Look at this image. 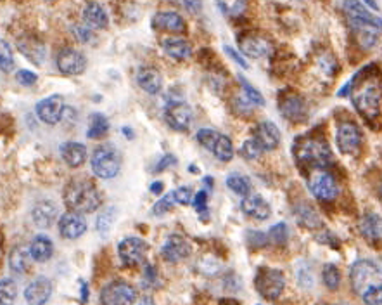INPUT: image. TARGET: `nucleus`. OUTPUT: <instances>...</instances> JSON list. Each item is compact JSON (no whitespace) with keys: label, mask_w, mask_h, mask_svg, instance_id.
Instances as JSON below:
<instances>
[{"label":"nucleus","mask_w":382,"mask_h":305,"mask_svg":"<svg viewBox=\"0 0 382 305\" xmlns=\"http://www.w3.org/2000/svg\"><path fill=\"white\" fill-rule=\"evenodd\" d=\"M84 21L92 29H104L110 25L106 9L102 8L99 2H88L84 9Z\"/></svg>","instance_id":"bb28decb"},{"label":"nucleus","mask_w":382,"mask_h":305,"mask_svg":"<svg viewBox=\"0 0 382 305\" xmlns=\"http://www.w3.org/2000/svg\"><path fill=\"white\" fill-rule=\"evenodd\" d=\"M248 241H249V245H251V248H262V247H265L266 243H268V238H266L263 232L251 231L248 236Z\"/></svg>","instance_id":"8fccbe9b"},{"label":"nucleus","mask_w":382,"mask_h":305,"mask_svg":"<svg viewBox=\"0 0 382 305\" xmlns=\"http://www.w3.org/2000/svg\"><path fill=\"white\" fill-rule=\"evenodd\" d=\"M338 146L341 149V153L344 155H358L361 147V132L355 123L351 121H346V123H341L338 129Z\"/></svg>","instance_id":"f8f14e48"},{"label":"nucleus","mask_w":382,"mask_h":305,"mask_svg":"<svg viewBox=\"0 0 382 305\" xmlns=\"http://www.w3.org/2000/svg\"><path fill=\"white\" fill-rule=\"evenodd\" d=\"M263 153V149L259 147V144L256 143L255 139H248L244 144H242V147H240V155L244 156L246 160H256L259 155Z\"/></svg>","instance_id":"c03bdc74"},{"label":"nucleus","mask_w":382,"mask_h":305,"mask_svg":"<svg viewBox=\"0 0 382 305\" xmlns=\"http://www.w3.org/2000/svg\"><path fill=\"white\" fill-rule=\"evenodd\" d=\"M239 82L242 90H244V97L249 101V103L256 104V106H265V97L262 96V93H259L258 88L253 87V85L249 84L244 77H240V75H239Z\"/></svg>","instance_id":"79ce46f5"},{"label":"nucleus","mask_w":382,"mask_h":305,"mask_svg":"<svg viewBox=\"0 0 382 305\" xmlns=\"http://www.w3.org/2000/svg\"><path fill=\"white\" fill-rule=\"evenodd\" d=\"M47 2H54V0H47Z\"/></svg>","instance_id":"0e129e2a"},{"label":"nucleus","mask_w":382,"mask_h":305,"mask_svg":"<svg viewBox=\"0 0 382 305\" xmlns=\"http://www.w3.org/2000/svg\"><path fill=\"white\" fill-rule=\"evenodd\" d=\"M350 21L351 29H353L355 38H357L358 45L364 49H374L377 45L379 37L382 34V28L372 25L367 21H358V19H348Z\"/></svg>","instance_id":"dca6fc26"},{"label":"nucleus","mask_w":382,"mask_h":305,"mask_svg":"<svg viewBox=\"0 0 382 305\" xmlns=\"http://www.w3.org/2000/svg\"><path fill=\"white\" fill-rule=\"evenodd\" d=\"M18 49L26 59H29L33 64L40 66L45 61V45L44 42L35 40V38H21L18 42Z\"/></svg>","instance_id":"cd10ccee"},{"label":"nucleus","mask_w":382,"mask_h":305,"mask_svg":"<svg viewBox=\"0 0 382 305\" xmlns=\"http://www.w3.org/2000/svg\"><path fill=\"white\" fill-rule=\"evenodd\" d=\"M0 70L9 73L14 70V54H12L11 45L0 38Z\"/></svg>","instance_id":"a19ab883"},{"label":"nucleus","mask_w":382,"mask_h":305,"mask_svg":"<svg viewBox=\"0 0 382 305\" xmlns=\"http://www.w3.org/2000/svg\"><path fill=\"white\" fill-rule=\"evenodd\" d=\"M197 143L207 151H212L215 158L220 162H230L233 158V146L232 141L223 134L216 132L213 129H201L196 136Z\"/></svg>","instance_id":"423d86ee"},{"label":"nucleus","mask_w":382,"mask_h":305,"mask_svg":"<svg viewBox=\"0 0 382 305\" xmlns=\"http://www.w3.org/2000/svg\"><path fill=\"white\" fill-rule=\"evenodd\" d=\"M220 305H239L237 302H232V300H222V304Z\"/></svg>","instance_id":"e2e57ef3"},{"label":"nucleus","mask_w":382,"mask_h":305,"mask_svg":"<svg viewBox=\"0 0 382 305\" xmlns=\"http://www.w3.org/2000/svg\"><path fill=\"white\" fill-rule=\"evenodd\" d=\"M118 255H120L121 262L128 267L140 265L146 260L147 243L140 238H125L118 245Z\"/></svg>","instance_id":"9b49d317"},{"label":"nucleus","mask_w":382,"mask_h":305,"mask_svg":"<svg viewBox=\"0 0 382 305\" xmlns=\"http://www.w3.org/2000/svg\"><path fill=\"white\" fill-rule=\"evenodd\" d=\"M223 51H225V54L229 56V58L232 59V61H235V63L239 64L240 68H248L249 66L248 61H246V59L242 58V56H240L239 52L235 51V49H232V47H229V45H225V47H223Z\"/></svg>","instance_id":"864d4df0"},{"label":"nucleus","mask_w":382,"mask_h":305,"mask_svg":"<svg viewBox=\"0 0 382 305\" xmlns=\"http://www.w3.org/2000/svg\"><path fill=\"white\" fill-rule=\"evenodd\" d=\"M256 291L266 300H277L285 288V278L282 271L272 267H262L255 278Z\"/></svg>","instance_id":"39448f33"},{"label":"nucleus","mask_w":382,"mask_h":305,"mask_svg":"<svg viewBox=\"0 0 382 305\" xmlns=\"http://www.w3.org/2000/svg\"><path fill=\"white\" fill-rule=\"evenodd\" d=\"M59 153H61V158L64 160L66 165H69L71 169H78L87 162V147L81 143H64Z\"/></svg>","instance_id":"a878e982"},{"label":"nucleus","mask_w":382,"mask_h":305,"mask_svg":"<svg viewBox=\"0 0 382 305\" xmlns=\"http://www.w3.org/2000/svg\"><path fill=\"white\" fill-rule=\"evenodd\" d=\"M52 295V283L47 278H37L26 286L25 300L28 305H45Z\"/></svg>","instance_id":"6ab92c4d"},{"label":"nucleus","mask_w":382,"mask_h":305,"mask_svg":"<svg viewBox=\"0 0 382 305\" xmlns=\"http://www.w3.org/2000/svg\"><path fill=\"white\" fill-rule=\"evenodd\" d=\"M55 64H58V70L62 75H69V77H75V75H81L87 68V59L81 54L80 51L73 47H66L61 49L55 56Z\"/></svg>","instance_id":"9d476101"},{"label":"nucleus","mask_w":382,"mask_h":305,"mask_svg":"<svg viewBox=\"0 0 382 305\" xmlns=\"http://www.w3.org/2000/svg\"><path fill=\"white\" fill-rule=\"evenodd\" d=\"M92 28H88V26H80V25H77V26H73V32H75V35H77V38L80 42H88V40H92V32H90Z\"/></svg>","instance_id":"5fc2aeb1"},{"label":"nucleus","mask_w":382,"mask_h":305,"mask_svg":"<svg viewBox=\"0 0 382 305\" xmlns=\"http://www.w3.org/2000/svg\"><path fill=\"white\" fill-rule=\"evenodd\" d=\"M90 163L92 172L99 179H113V177L118 175L121 169V156L114 146L102 144V146L95 147Z\"/></svg>","instance_id":"7ed1b4c3"},{"label":"nucleus","mask_w":382,"mask_h":305,"mask_svg":"<svg viewBox=\"0 0 382 305\" xmlns=\"http://www.w3.org/2000/svg\"><path fill=\"white\" fill-rule=\"evenodd\" d=\"M177 163V158L173 155H164L163 158H161V162L156 165V172H161V170L168 169V167L175 165Z\"/></svg>","instance_id":"13d9d810"},{"label":"nucleus","mask_w":382,"mask_h":305,"mask_svg":"<svg viewBox=\"0 0 382 305\" xmlns=\"http://www.w3.org/2000/svg\"><path fill=\"white\" fill-rule=\"evenodd\" d=\"M137 300V291L127 281H113L101 291L102 305H133Z\"/></svg>","instance_id":"6e6552de"},{"label":"nucleus","mask_w":382,"mask_h":305,"mask_svg":"<svg viewBox=\"0 0 382 305\" xmlns=\"http://www.w3.org/2000/svg\"><path fill=\"white\" fill-rule=\"evenodd\" d=\"M240 51L244 52L248 58L259 59L268 58L273 52V47L266 38L259 37V35H246V37L240 38Z\"/></svg>","instance_id":"aec40b11"},{"label":"nucleus","mask_w":382,"mask_h":305,"mask_svg":"<svg viewBox=\"0 0 382 305\" xmlns=\"http://www.w3.org/2000/svg\"><path fill=\"white\" fill-rule=\"evenodd\" d=\"M173 205H175V199H173V196H171V193H170V195H166L164 198H161L160 202L153 206V213L154 215H163V213H166Z\"/></svg>","instance_id":"de8ad7c7"},{"label":"nucleus","mask_w":382,"mask_h":305,"mask_svg":"<svg viewBox=\"0 0 382 305\" xmlns=\"http://www.w3.org/2000/svg\"><path fill=\"white\" fill-rule=\"evenodd\" d=\"M171 196L175 199V205H189L192 199V191L189 188H179L175 191H171Z\"/></svg>","instance_id":"09e8293b"},{"label":"nucleus","mask_w":382,"mask_h":305,"mask_svg":"<svg viewBox=\"0 0 382 305\" xmlns=\"http://www.w3.org/2000/svg\"><path fill=\"white\" fill-rule=\"evenodd\" d=\"M153 28L160 29V32H171V34H182L186 32V21L180 14L171 11L156 12L151 19Z\"/></svg>","instance_id":"4be33fe9"},{"label":"nucleus","mask_w":382,"mask_h":305,"mask_svg":"<svg viewBox=\"0 0 382 305\" xmlns=\"http://www.w3.org/2000/svg\"><path fill=\"white\" fill-rule=\"evenodd\" d=\"M64 108V99L59 94L54 96H49L45 99H42L40 103L35 108V113H37L38 120L47 123V125H55L58 121H61L62 114L66 113Z\"/></svg>","instance_id":"ddd939ff"},{"label":"nucleus","mask_w":382,"mask_h":305,"mask_svg":"<svg viewBox=\"0 0 382 305\" xmlns=\"http://www.w3.org/2000/svg\"><path fill=\"white\" fill-rule=\"evenodd\" d=\"M381 99V88L375 87V85H368V87H365L361 93H358L357 96L353 97V104L361 117H365L367 120H374V118L379 117Z\"/></svg>","instance_id":"1a4fd4ad"},{"label":"nucleus","mask_w":382,"mask_h":305,"mask_svg":"<svg viewBox=\"0 0 382 305\" xmlns=\"http://www.w3.org/2000/svg\"><path fill=\"white\" fill-rule=\"evenodd\" d=\"M16 78H18L19 84L26 85V87H28V85L35 84L38 77L35 73H33V71H29V70H19L18 73H16Z\"/></svg>","instance_id":"603ef678"},{"label":"nucleus","mask_w":382,"mask_h":305,"mask_svg":"<svg viewBox=\"0 0 382 305\" xmlns=\"http://www.w3.org/2000/svg\"><path fill=\"white\" fill-rule=\"evenodd\" d=\"M163 189H164L163 182H154V184H151V191H153L154 195H161V193H163Z\"/></svg>","instance_id":"052dcab7"},{"label":"nucleus","mask_w":382,"mask_h":305,"mask_svg":"<svg viewBox=\"0 0 382 305\" xmlns=\"http://www.w3.org/2000/svg\"><path fill=\"white\" fill-rule=\"evenodd\" d=\"M29 248L18 247L11 252V257H9V267H11L12 272L16 274H25L26 271L29 269Z\"/></svg>","instance_id":"473e14b6"},{"label":"nucleus","mask_w":382,"mask_h":305,"mask_svg":"<svg viewBox=\"0 0 382 305\" xmlns=\"http://www.w3.org/2000/svg\"><path fill=\"white\" fill-rule=\"evenodd\" d=\"M281 113L282 117L288 118L289 121H303L306 120V103L299 96H288L282 97L281 101Z\"/></svg>","instance_id":"393cba45"},{"label":"nucleus","mask_w":382,"mask_h":305,"mask_svg":"<svg viewBox=\"0 0 382 305\" xmlns=\"http://www.w3.org/2000/svg\"><path fill=\"white\" fill-rule=\"evenodd\" d=\"M29 255L35 262H47L54 255V243L45 234L35 236L29 245Z\"/></svg>","instance_id":"c85d7f7f"},{"label":"nucleus","mask_w":382,"mask_h":305,"mask_svg":"<svg viewBox=\"0 0 382 305\" xmlns=\"http://www.w3.org/2000/svg\"><path fill=\"white\" fill-rule=\"evenodd\" d=\"M322 278H324V284L329 290L335 291L341 284V272L335 267L334 264L324 265V271H322Z\"/></svg>","instance_id":"ea45409f"},{"label":"nucleus","mask_w":382,"mask_h":305,"mask_svg":"<svg viewBox=\"0 0 382 305\" xmlns=\"http://www.w3.org/2000/svg\"><path fill=\"white\" fill-rule=\"evenodd\" d=\"M364 4L367 5L370 11H374V12L381 11V8H379V4H377V0H364Z\"/></svg>","instance_id":"bf43d9fd"},{"label":"nucleus","mask_w":382,"mask_h":305,"mask_svg":"<svg viewBox=\"0 0 382 305\" xmlns=\"http://www.w3.org/2000/svg\"><path fill=\"white\" fill-rule=\"evenodd\" d=\"M361 300H364L365 305H382V283L375 284L370 290L365 291L361 295Z\"/></svg>","instance_id":"a18cd8bd"},{"label":"nucleus","mask_w":382,"mask_h":305,"mask_svg":"<svg viewBox=\"0 0 382 305\" xmlns=\"http://www.w3.org/2000/svg\"><path fill=\"white\" fill-rule=\"evenodd\" d=\"M240 208L248 217L256 219V221H266L272 215V208H270L268 202L263 196L251 195V193L244 196V199L240 203Z\"/></svg>","instance_id":"412c9836"},{"label":"nucleus","mask_w":382,"mask_h":305,"mask_svg":"<svg viewBox=\"0 0 382 305\" xmlns=\"http://www.w3.org/2000/svg\"><path fill=\"white\" fill-rule=\"evenodd\" d=\"M227 188L239 196H248L251 193V182L248 177L240 175V173H230L227 177Z\"/></svg>","instance_id":"c9c22d12"},{"label":"nucleus","mask_w":382,"mask_h":305,"mask_svg":"<svg viewBox=\"0 0 382 305\" xmlns=\"http://www.w3.org/2000/svg\"><path fill=\"white\" fill-rule=\"evenodd\" d=\"M342 9H344L348 19L367 21V23H372V25L379 26V28H382V18H381V16L372 14L370 9H368L367 5L361 4L360 0H344Z\"/></svg>","instance_id":"b1692460"},{"label":"nucleus","mask_w":382,"mask_h":305,"mask_svg":"<svg viewBox=\"0 0 382 305\" xmlns=\"http://www.w3.org/2000/svg\"><path fill=\"white\" fill-rule=\"evenodd\" d=\"M308 189L320 202H332L339 195L338 180L331 172L324 169H317L311 172L308 179Z\"/></svg>","instance_id":"0eeeda50"},{"label":"nucleus","mask_w":382,"mask_h":305,"mask_svg":"<svg viewBox=\"0 0 382 305\" xmlns=\"http://www.w3.org/2000/svg\"><path fill=\"white\" fill-rule=\"evenodd\" d=\"M107 130H110V121H107V118L101 113L92 114L90 120H88V139H101V137L106 136Z\"/></svg>","instance_id":"72a5a7b5"},{"label":"nucleus","mask_w":382,"mask_h":305,"mask_svg":"<svg viewBox=\"0 0 382 305\" xmlns=\"http://www.w3.org/2000/svg\"><path fill=\"white\" fill-rule=\"evenodd\" d=\"M144 284L149 288H154L160 284L157 283V271L153 265H147L146 267V272H144Z\"/></svg>","instance_id":"3c124183"},{"label":"nucleus","mask_w":382,"mask_h":305,"mask_svg":"<svg viewBox=\"0 0 382 305\" xmlns=\"http://www.w3.org/2000/svg\"><path fill=\"white\" fill-rule=\"evenodd\" d=\"M350 278L353 290L361 297L372 286L382 283V269L372 260H358L351 267Z\"/></svg>","instance_id":"20e7f679"},{"label":"nucleus","mask_w":382,"mask_h":305,"mask_svg":"<svg viewBox=\"0 0 382 305\" xmlns=\"http://www.w3.org/2000/svg\"><path fill=\"white\" fill-rule=\"evenodd\" d=\"M87 231V222L77 212H66L59 219V232L66 239H78Z\"/></svg>","instance_id":"f3484780"},{"label":"nucleus","mask_w":382,"mask_h":305,"mask_svg":"<svg viewBox=\"0 0 382 305\" xmlns=\"http://www.w3.org/2000/svg\"><path fill=\"white\" fill-rule=\"evenodd\" d=\"M64 203L71 212L92 213L101 206L102 198L99 189L90 180H71L64 189Z\"/></svg>","instance_id":"f257e3e1"},{"label":"nucleus","mask_w":382,"mask_h":305,"mask_svg":"<svg viewBox=\"0 0 382 305\" xmlns=\"http://www.w3.org/2000/svg\"><path fill=\"white\" fill-rule=\"evenodd\" d=\"M296 217H298L299 224H303L305 228L308 229H317L322 225L320 217H318V213L315 212L314 208L309 205H299L296 208Z\"/></svg>","instance_id":"f704fd0d"},{"label":"nucleus","mask_w":382,"mask_h":305,"mask_svg":"<svg viewBox=\"0 0 382 305\" xmlns=\"http://www.w3.org/2000/svg\"><path fill=\"white\" fill-rule=\"evenodd\" d=\"M190 245L183 236L180 234H171L164 239V243L161 245V257L166 262L177 264V262L186 260L190 255Z\"/></svg>","instance_id":"4468645a"},{"label":"nucleus","mask_w":382,"mask_h":305,"mask_svg":"<svg viewBox=\"0 0 382 305\" xmlns=\"http://www.w3.org/2000/svg\"><path fill=\"white\" fill-rule=\"evenodd\" d=\"M253 139L259 144L263 151H272L281 144V130L273 121H262L255 129Z\"/></svg>","instance_id":"a211bd4d"},{"label":"nucleus","mask_w":382,"mask_h":305,"mask_svg":"<svg viewBox=\"0 0 382 305\" xmlns=\"http://www.w3.org/2000/svg\"><path fill=\"white\" fill-rule=\"evenodd\" d=\"M182 4L190 14H199L203 11V0H182Z\"/></svg>","instance_id":"6e6d98bb"},{"label":"nucleus","mask_w":382,"mask_h":305,"mask_svg":"<svg viewBox=\"0 0 382 305\" xmlns=\"http://www.w3.org/2000/svg\"><path fill=\"white\" fill-rule=\"evenodd\" d=\"M296 158L305 165L317 167V169H324V167H329L334 162L329 144L320 139H305L298 143Z\"/></svg>","instance_id":"f03ea898"},{"label":"nucleus","mask_w":382,"mask_h":305,"mask_svg":"<svg viewBox=\"0 0 382 305\" xmlns=\"http://www.w3.org/2000/svg\"><path fill=\"white\" fill-rule=\"evenodd\" d=\"M55 213H58V208L52 202H40L35 205L31 212V217L35 221V224L38 228H51L52 222L55 221Z\"/></svg>","instance_id":"7c9ffc66"},{"label":"nucleus","mask_w":382,"mask_h":305,"mask_svg":"<svg viewBox=\"0 0 382 305\" xmlns=\"http://www.w3.org/2000/svg\"><path fill=\"white\" fill-rule=\"evenodd\" d=\"M194 208L197 212H203V210L207 208V193L206 191H199L194 198Z\"/></svg>","instance_id":"4d7b16f0"},{"label":"nucleus","mask_w":382,"mask_h":305,"mask_svg":"<svg viewBox=\"0 0 382 305\" xmlns=\"http://www.w3.org/2000/svg\"><path fill=\"white\" fill-rule=\"evenodd\" d=\"M137 84L138 87L146 90L151 96H156L163 88V77L160 71L153 66H140L137 71Z\"/></svg>","instance_id":"5701e85b"},{"label":"nucleus","mask_w":382,"mask_h":305,"mask_svg":"<svg viewBox=\"0 0 382 305\" xmlns=\"http://www.w3.org/2000/svg\"><path fill=\"white\" fill-rule=\"evenodd\" d=\"M298 283L305 288H309L314 284V274H311L308 265L301 264L298 267Z\"/></svg>","instance_id":"49530a36"},{"label":"nucleus","mask_w":382,"mask_h":305,"mask_svg":"<svg viewBox=\"0 0 382 305\" xmlns=\"http://www.w3.org/2000/svg\"><path fill=\"white\" fill-rule=\"evenodd\" d=\"M268 238L272 239L275 245H284L285 241H288L289 238V228L285 222H279V224L272 225V229H270L268 232Z\"/></svg>","instance_id":"37998d69"},{"label":"nucleus","mask_w":382,"mask_h":305,"mask_svg":"<svg viewBox=\"0 0 382 305\" xmlns=\"http://www.w3.org/2000/svg\"><path fill=\"white\" fill-rule=\"evenodd\" d=\"M163 51L173 59H187L192 56V45L189 40L179 37H168L163 40Z\"/></svg>","instance_id":"c756f323"},{"label":"nucleus","mask_w":382,"mask_h":305,"mask_svg":"<svg viewBox=\"0 0 382 305\" xmlns=\"http://www.w3.org/2000/svg\"><path fill=\"white\" fill-rule=\"evenodd\" d=\"M114 217H116V208H113V206L107 210H104V212L99 215L95 228H97L99 234H101L102 238H107V234H110L111 228H113V224H114Z\"/></svg>","instance_id":"58836bf2"},{"label":"nucleus","mask_w":382,"mask_h":305,"mask_svg":"<svg viewBox=\"0 0 382 305\" xmlns=\"http://www.w3.org/2000/svg\"><path fill=\"white\" fill-rule=\"evenodd\" d=\"M138 305H154V300L151 297H144Z\"/></svg>","instance_id":"680f3d73"},{"label":"nucleus","mask_w":382,"mask_h":305,"mask_svg":"<svg viewBox=\"0 0 382 305\" xmlns=\"http://www.w3.org/2000/svg\"><path fill=\"white\" fill-rule=\"evenodd\" d=\"M18 298V284L11 278L0 280V305H14Z\"/></svg>","instance_id":"e433bc0d"},{"label":"nucleus","mask_w":382,"mask_h":305,"mask_svg":"<svg viewBox=\"0 0 382 305\" xmlns=\"http://www.w3.org/2000/svg\"><path fill=\"white\" fill-rule=\"evenodd\" d=\"M164 120H166V123L173 130L186 132L190 127V123H192V110L186 103H182V101H177V103H171L166 108Z\"/></svg>","instance_id":"2eb2a0df"},{"label":"nucleus","mask_w":382,"mask_h":305,"mask_svg":"<svg viewBox=\"0 0 382 305\" xmlns=\"http://www.w3.org/2000/svg\"><path fill=\"white\" fill-rule=\"evenodd\" d=\"M360 232L365 239L377 241L382 238V219L377 213H367L360 221Z\"/></svg>","instance_id":"2f4dec72"},{"label":"nucleus","mask_w":382,"mask_h":305,"mask_svg":"<svg viewBox=\"0 0 382 305\" xmlns=\"http://www.w3.org/2000/svg\"><path fill=\"white\" fill-rule=\"evenodd\" d=\"M218 2L220 11L230 18H237V16L244 14L248 9V0H216Z\"/></svg>","instance_id":"4c0bfd02"}]
</instances>
